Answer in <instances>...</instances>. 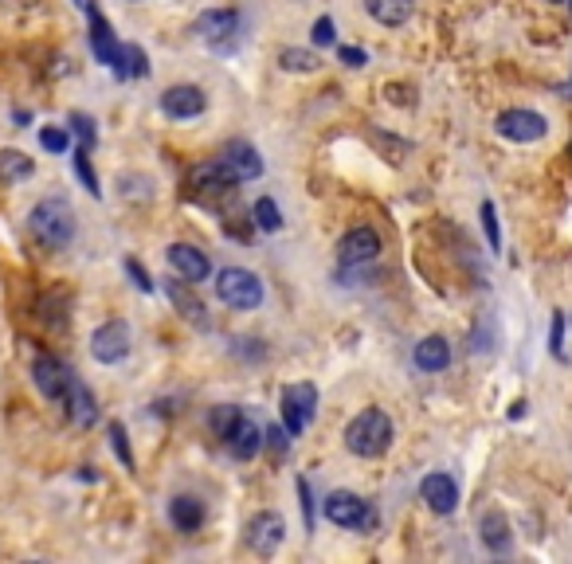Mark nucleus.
<instances>
[{"instance_id": "nucleus-11", "label": "nucleus", "mask_w": 572, "mask_h": 564, "mask_svg": "<svg viewBox=\"0 0 572 564\" xmlns=\"http://www.w3.org/2000/svg\"><path fill=\"white\" fill-rule=\"evenodd\" d=\"M130 353V326L126 322H102V326L91 333V357L102 361V365H118L122 357Z\"/></svg>"}, {"instance_id": "nucleus-19", "label": "nucleus", "mask_w": 572, "mask_h": 564, "mask_svg": "<svg viewBox=\"0 0 572 564\" xmlns=\"http://www.w3.org/2000/svg\"><path fill=\"white\" fill-rule=\"evenodd\" d=\"M165 294H169V302L177 306V314H181V318H189L192 326H200V329L208 326V318H204V302L192 294V282L173 275V279H165Z\"/></svg>"}, {"instance_id": "nucleus-2", "label": "nucleus", "mask_w": 572, "mask_h": 564, "mask_svg": "<svg viewBox=\"0 0 572 564\" xmlns=\"http://www.w3.org/2000/svg\"><path fill=\"white\" fill-rule=\"evenodd\" d=\"M345 447L357 459H381L384 451L392 447V420L384 416L381 408H365L345 427Z\"/></svg>"}, {"instance_id": "nucleus-43", "label": "nucleus", "mask_w": 572, "mask_h": 564, "mask_svg": "<svg viewBox=\"0 0 572 564\" xmlns=\"http://www.w3.org/2000/svg\"><path fill=\"white\" fill-rule=\"evenodd\" d=\"M569 8H572V0H569Z\"/></svg>"}, {"instance_id": "nucleus-32", "label": "nucleus", "mask_w": 572, "mask_h": 564, "mask_svg": "<svg viewBox=\"0 0 572 564\" xmlns=\"http://www.w3.org/2000/svg\"><path fill=\"white\" fill-rule=\"evenodd\" d=\"M67 122H71V130H75V138L83 141V145H87V149H91V145H95V141H98L95 118H87V114H83V110H75V114H71V118H67Z\"/></svg>"}, {"instance_id": "nucleus-5", "label": "nucleus", "mask_w": 572, "mask_h": 564, "mask_svg": "<svg viewBox=\"0 0 572 564\" xmlns=\"http://www.w3.org/2000/svg\"><path fill=\"white\" fill-rule=\"evenodd\" d=\"M314 408H318V388L310 384V380H302V384H286L283 388V427L290 435H302L310 420H314Z\"/></svg>"}, {"instance_id": "nucleus-13", "label": "nucleus", "mask_w": 572, "mask_h": 564, "mask_svg": "<svg viewBox=\"0 0 572 564\" xmlns=\"http://www.w3.org/2000/svg\"><path fill=\"white\" fill-rule=\"evenodd\" d=\"M204 106H208V98H204L200 87H192V83H177V87H169V91L161 94V114H165V118H173V122L200 118V114H204Z\"/></svg>"}, {"instance_id": "nucleus-39", "label": "nucleus", "mask_w": 572, "mask_h": 564, "mask_svg": "<svg viewBox=\"0 0 572 564\" xmlns=\"http://www.w3.org/2000/svg\"><path fill=\"white\" fill-rule=\"evenodd\" d=\"M314 44L318 47L334 44V20H330V16H322V20L314 24Z\"/></svg>"}, {"instance_id": "nucleus-7", "label": "nucleus", "mask_w": 572, "mask_h": 564, "mask_svg": "<svg viewBox=\"0 0 572 564\" xmlns=\"http://www.w3.org/2000/svg\"><path fill=\"white\" fill-rule=\"evenodd\" d=\"M498 134L506 141H514V145H529V141H541L549 134V118L545 114H537V110H522V106H514V110H502L498 114Z\"/></svg>"}, {"instance_id": "nucleus-24", "label": "nucleus", "mask_w": 572, "mask_h": 564, "mask_svg": "<svg viewBox=\"0 0 572 564\" xmlns=\"http://www.w3.org/2000/svg\"><path fill=\"white\" fill-rule=\"evenodd\" d=\"M36 169V161L20 149H0V185H16V181H28Z\"/></svg>"}, {"instance_id": "nucleus-21", "label": "nucleus", "mask_w": 572, "mask_h": 564, "mask_svg": "<svg viewBox=\"0 0 572 564\" xmlns=\"http://www.w3.org/2000/svg\"><path fill=\"white\" fill-rule=\"evenodd\" d=\"M169 521H173L177 533H196L204 525V502L192 498V494H177L169 502Z\"/></svg>"}, {"instance_id": "nucleus-15", "label": "nucleus", "mask_w": 572, "mask_h": 564, "mask_svg": "<svg viewBox=\"0 0 572 564\" xmlns=\"http://www.w3.org/2000/svg\"><path fill=\"white\" fill-rule=\"evenodd\" d=\"M165 259H169V271L185 282H204L208 275H212L208 255H204L200 247H192V243H173Z\"/></svg>"}, {"instance_id": "nucleus-38", "label": "nucleus", "mask_w": 572, "mask_h": 564, "mask_svg": "<svg viewBox=\"0 0 572 564\" xmlns=\"http://www.w3.org/2000/svg\"><path fill=\"white\" fill-rule=\"evenodd\" d=\"M126 271H130V279L138 282V290H142V294H153V279L145 275L142 263H138V259H126Z\"/></svg>"}, {"instance_id": "nucleus-22", "label": "nucleus", "mask_w": 572, "mask_h": 564, "mask_svg": "<svg viewBox=\"0 0 572 564\" xmlns=\"http://www.w3.org/2000/svg\"><path fill=\"white\" fill-rule=\"evenodd\" d=\"M478 533H482V545H486L490 553H510V545H514V537H510V521H506V514H498V510L482 514Z\"/></svg>"}, {"instance_id": "nucleus-10", "label": "nucleus", "mask_w": 572, "mask_h": 564, "mask_svg": "<svg viewBox=\"0 0 572 564\" xmlns=\"http://www.w3.org/2000/svg\"><path fill=\"white\" fill-rule=\"evenodd\" d=\"M377 255H381V235L373 232V228H353V232H345V239L337 243V263H341L345 271L369 267Z\"/></svg>"}, {"instance_id": "nucleus-42", "label": "nucleus", "mask_w": 572, "mask_h": 564, "mask_svg": "<svg viewBox=\"0 0 572 564\" xmlns=\"http://www.w3.org/2000/svg\"><path fill=\"white\" fill-rule=\"evenodd\" d=\"M569 153H572V145H569Z\"/></svg>"}, {"instance_id": "nucleus-31", "label": "nucleus", "mask_w": 572, "mask_h": 564, "mask_svg": "<svg viewBox=\"0 0 572 564\" xmlns=\"http://www.w3.org/2000/svg\"><path fill=\"white\" fill-rule=\"evenodd\" d=\"M239 416H243V412H239L236 404H224V408H216V412H212V431H216V439H220V443L228 439V431L236 427Z\"/></svg>"}, {"instance_id": "nucleus-23", "label": "nucleus", "mask_w": 572, "mask_h": 564, "mask_svg": "<svg viewBox=\"0 0 572 564\" xmlns=\"http://www.w3.org/2000/svg\"><path fill=\"white\" fill-rule=\"evenodd\" d=\"M365 8H369V16H373L377 24H384V28H400V24L412 20L416 0H365Z\"/></svg>"}, {"instance_id": "nucleus-6", "label": "nucleus", "mask_w": 572, "mask_h": 564, "mask_svg": "<svg viewBox=\"0 0 572 564\" xmlns=\"http://www.w3.org/2000/svg\"><path fill=\"white\" fill-rule=\"evenodd\" d=\"M326 517L341 529H373L377 525V510L365 498H357L353 490H334L326 498Z\"/></svg>"}, {"instance_id": "nucleus-41", "label": "nucleus", "mask_w": 572, "mask_h": 564, "mask_svg": "<svg viewBox=\"0 0 572 564\" xmlns=\"http://www.w3.org/2000/svg\"><path fill=\"white\" fill-rule=\"evenodd\" d=\"M549 4H557V0H549Z\"/></svg>"}, {"instance_id": "nucleus-33", "label": "nucleus", "mask_w": 572, "mask_h": 564, "mask_svg": "<svg viewBox=\"0 0 572 564\" xmlns=\"http://www.w3.org/2000/svg\"><path fill=\"white\" fill-rule=\"evenodd\" d=\"M75 173H79V181L91 188V196H98V177L95 169H91V149L87 145H79V153H75Z\"/></svg>"}, {"instance_id": "nucleus-26", "label": "nucleus", "mask_w": 572, "mask_h": 564, "mask_svg": "<svg viewBox=\"0 0 572 564\" xmlns=\"http://www.w3.org/2000/svg\"><path fill=\"white\" fill-rule=\"evenodd\" d=\"M279 67H283V71H294V75H306V71H318L322 63H318V55L306 51V47H283V51H279Z\"/></svg>"}, {"instance_id": "nucleus-30", "label": "nucleus", "mask_w": 572, "mask_h": 564, "mask_svg": "<svg viewBox=\"0 0 572 564\" xmlns=\"http://www.w3.org/2000/svg\"><path fill=\"white\" fill-rule=\"evenodd\" d=\"M478 216H482V232H486L490 251H498V247H502V232H498V212H494V204H490V200H482Z\"/></svg>"}, {"instance_id": "nucleus-25", "label": "nucleus", "mask_w": 572, "mask_h": 564, "mask_svg": "<svg viewBox=\"0 0 572 564\" xmlns=\"http://www.w3.org/2000/svg\"><path fill=\"white\" fill-rule=\"evenodd\" d=\"M224 157L232 161V169L239 173V181H255V177L263 173V161H259V153H255L247 141H232Z\"/></svg>"}, {"instance_id": "nucleus-34", "label": "nucleus", "mask_w": 572, "mask_h": 564, "mask_svg": "<svg viewBox=\"0 0 572 564\" xmlns=\"http://www.w3.org/2000/svg\"><path fill=\"white\" fill-rule=\"evenodd\" d=\"M263 439H267V447H271V455H275V459H283V455H286V447H290V431H286V427H279V423H275V427H267V435H263Z\"/></svg>"}, {"instance_id": "nucleus-3", "label": "nucleus", "mask_w": 572, "mask_h": 564, "mask_svg": "<svg viewBox=\"0 0 572 564\" xmlns=\"http://www.w3.org/2000/svg\"><path fill=\"white\" fill-rule=\"evenodd\" d=\"M216 298L224 302V306H232V310H259L263 306V282L255 271H247V267H224V271H216Z\"/></svg>"}, {"instance_id": "nucleus-28", "label": "nucleus", "mask_w": 572, "mask_h": 564, "mask_svg": "<svg viewBox=\"0 0 572 564\" xmlns=\"http://www.w3.org/2000/svg\"><path fill=\"white\" fill-rule=\"evenodd\" d=\"M251 220H255L259 232H279V228H283V212H279V204H275L271 196H259V200H255Z\"/></svg>"}, {"instance_id": "nucleus-9", "label": "nucleus", "mask_w": 572, "mask_h": 564, "mask_svg": "<svg viewBox=\"0 0 572 564\" xmlns=\"http://www.w3.org/2000/svg\"><path fill=\"white\" fill-rule=\"evenodd\" d=\"M283 537H286V521L279 514H271V510L255 514L251 521H247V529H243V541H247V549H251L255 557H271V553H279Z\"/></svg>"}, {"instance_id": "nucleus-37", "label": "nucleus", "mask_w": 572, "mask_h": 564, "mask_svg": "<svg viewBox=\"0 0 572 564\" xmlns=\"http://www.w3.org/2000/svg\"><path fill=\"white\" fill-rule=\"evenodd\" d=\"M561 341H565V318L557 314V318H553V333H549V349H553V357L565 361V345H561Z\"/></svg>"}, {"instance_id": "nucleus-1", "label": "nucleus", "mask_w": 572, "mask_h": 564, "mask_svg": "<svg viewBox=\"0 0 572 564\" xmlns=\"http://www.w3.org/2000/svg\"><path fill=\"white\" fill-rule=\"evenodd\" d=\"M28 235H32V243H36L40 251H48V255L67 251L71 239H75V208H71L63 196L40 200V204L28 212Z\"/></svg>"}, {"instance_id": "nucleus-16", "label": "nucleus", "mask_w": 572, "mask_h": 564, "mask_svg": "<svg viewBox=\"0 0 572 564\" xmlns=\"http://www.w3.org/2000/svg\"><path fill=\"white\" fill-rule=\"evenodd\" d=\"M263 443H267V439H263V431H259V423L251 420V416H239V420H236V427H232V431H228V439H224V447L232 451V459H239V463H247V459H255Z\"/></svg>"}, {"instance_id": "nucleus-20", "label": "nucleus", "mask_w": 572, "mask_h": 564, "mask_svg": "<svg viewBox=\"0 0 572 564\" xmlns=\"http://www.w3.org/2000/svg\"><path fill=\"white\" fill-rule=\"evenodd\" d=\"M447 365H451V345H447V337L431 333V337H424V341L416 345V369H420V373H443Z\"/></svg>"}, {"instance_id": "nucleus-29", "label": "nucleus", "mask_w": 572, "mask_h": 564, "mask_svg": "<svg viewBox=\"0 0 572 564\" xmlns=\"http://www.w3.org/2000/svg\"><path fill=\"white\" fill-rule=\"evenodd\" d=\"M110 447H114V455L122 459V467L134 470L138 463H134V451H130V439H126V427L122 423H110Z\"/></svg>"}, {"instance_id": "nucleus-36", "label": "nucleus", "mask_w": 572, "mask_h": 564, "mask_svg": "<svg viewBox=\"0 0 572 564\" xmlns=\"http://www.w3.org/2000/svg\"><path fill=\"white\" fill-rule=\"evenodd\" d=\"M298 498H302V521H306V533H314V498H310V482L298 478Z\"/></svg>"}, {"instance_id": "nucleus-14", "label": "nucleus", "mask_w": 572, "mask_h": 564, "mask_svg": "<svg viewBox=\"0 0 572 564\" xmlns=\"http://www.w3.org/2000/svg\"><path fill=\"white\" fill-rule=\"evenodd\" d=\"M420 498L428 502L431 514H455V506H459V486H455V478L451 474H443V470H431L428 478L420 482Z\"/></svg>"}, {"instance_id": "nucleus-17", "label": "nucleus", "mask_w": 572, "mask_h": 564, "mask_svg": "<svg viewBox=\"0 0 572 564\" xmlns=\"http://www.w3.org/2000/svg\"><path fill=\"white\" fill-rule=\"evenodd\" d=\"M59 408H67V420L75 423V427H91L98 416V404L95 396H91V388L79 380V376H71V384H67V396H63V404Z\"/></svg>"}, {"instance_id": "nucleus-40", "label": "nucleus", "mask_w": 572, "mask_h": 564, "mask_svg": "<svg viewBox=\"0 0 572 564\" xmlns=\"http://www.w3.org/2000/svg\"><path fill=\"white\" fill-rule=\"evenodd\" d=\"M337 55H341L349 67H365V51H361V47H337Z\"/></svg>"}, {"instance_id": "nucleus-35", "label": "nucleus", "mask_w": 572, "mask_h": 564, "mask_svg": "<svg viewBox=\"0 0 572 564\" xmlns=\"http://www.w3.org/2000/svg\"><path fill=\"white\" fill-rule=\"evenodd\" d=\"M40 145H44L48 153H63V149L71 145V134H67V130H40Z\"/></svg>"}, {"instance_id": "nucleus-12", "label": "nucleus", "mask_w": 572, "mask_h": 564, "mask_svg": "<svg viewBox=\"0 0 572 564\" xmlns=\"http://www.w3.org/2000/svg\"><path fill=\"white\" fill-rule=\"evenodd\" d=\"M71 376H75V373H71V369H67L59 357H51V353H40V357L32 361V380H36V388L48 396L51 404H63Z\"/></svg>"}, {"instance_id": "nucleus-27", "label": "nucleus", "mask_w": 572, "mask_h": 564, "mask_svg": "<svg viewBox=\"0 0 572 564\" xmlns=\"http://www.w3.org/2000/svg\"><path fill=\"white\" fill-rule=\"evenodd\" d=\"M145 71V51L138 44H122V55H118V63H114V75H122V79H142Z\"/></svg>"}, {"instance_id": "nucleus-4", "label": "nucleus", "mask_w": 572, "mask_h": 564, "mask_svg": "<svg viewBox=\"0 0 572 564\" xmlns=\"http://www.w3.org/2000/svg\"><path fill=\"white\" fill-rule=\"evenodd\" d=\"M239 185V173L232 169V161L228 157H212V161H200V165H192L189 169V192L192 196H216V200H224V196H232Z\"/></svg>"}, {"instance_id": "nucleus-8", "label": "nucleus", "mask_w": 572, "mask_h": 564, "mask_svg": "<svg viewBox=\"0 0 572 564\" xmlns=\"http://www.w3.org/2000/svg\"><path fill=\"white\" fill-rule=\"evenodd\" d=\"M192 32L204 40L208 47H232L239 36V12L236 8H208V12H200L196 16V24H192Z\"/></svg>"}, {"instance_id": "nucleus-18", "label": "nucleus", "mask_w": 572, "mask_h": 564, "mask_svg": "<svg viewBox=\"0 0 572 564\" xmlns=\"http://www.w3.org/2000/svg\"><path fill=\"white\" fill-rule=\"evenodd\" d=\"M87 16H91V51H95V59L102 63V67H114V63H118V55H122V44L114 40V32H110L106 16L98 12L95 4L87 8Z\"/></svg>"}]
</instances>
